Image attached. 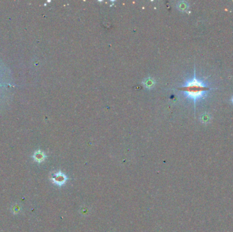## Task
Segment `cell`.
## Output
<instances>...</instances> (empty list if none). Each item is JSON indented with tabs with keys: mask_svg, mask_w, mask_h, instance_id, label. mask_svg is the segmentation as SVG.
Returning a JSON list of instances; mask_svg holds the SVG:
<instances>
[{
	"mask_svg": "<svg viewBox=\"0 0 233 232\" xmlns=\"http://www.w3.org/2000/svg\"><path fill=\"white\" fill-rule=\"evenodd\" d=\"M181 91L184 92L189 98L196 100L201 98L204 92L208 90L207 86L204 85L201 81L194 78L191 81L187 82L186 84L180 88Z\"/></svg>",
	"mask_w": 233,
	"mask_h": 232,
	"instance_id": "obj_1",
	"label": "cell"
},
{
	"mask_svg": "<svg viewBox=\"0 0 233 232\" xmlns=\"http://www.w3.org/2000/svg\"><path fill=\"white\" fill-rule=\"evenodd\" d=\"M45 157H46V156H45L44 153H43V152H42L40 151H36L34 155V160L37 162L43 161L44 160Z\"/></svg>",
	"mask_w": 233,
	"mask_h": 232,
	"instance_id": "obj_3",
	"label": "cell"
},
{
	"mask_svg": "<svg viewBox=\"0 0 233 232\" xmlns=\"http://www.w3.org/2000/svg\"><path fill=\"white\" fill-rule=\"evenodd\" d=\"M52 180L54 182V183L57 184V185H62L67 181V177L64 173L61 172H58L56 174H55L53 177L52 178Z\"/></svg>",
	"mask_w": 233,
	"mask_h": 232,
	"instance_id": "obj_2",
	"label": "cell"
}]
</instances>
